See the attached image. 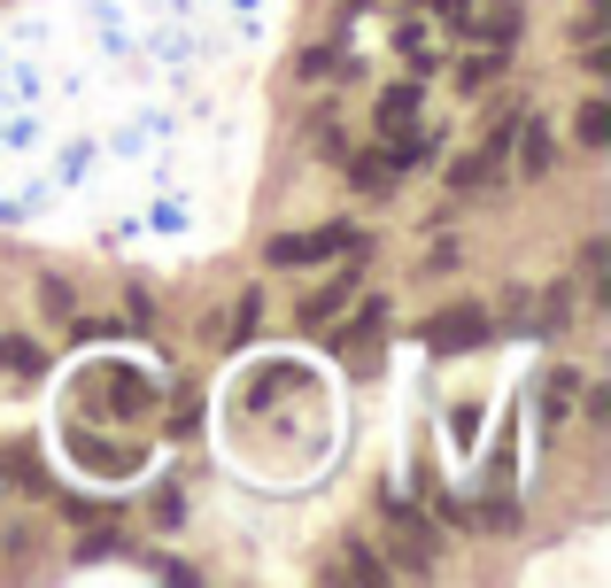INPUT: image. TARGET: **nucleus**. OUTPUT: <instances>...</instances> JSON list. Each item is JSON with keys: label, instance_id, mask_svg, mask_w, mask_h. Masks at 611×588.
Instances as JSON below:
<instances>
[{"label": "nucleus", "instance_id": "obj_7", "mask_svg": "<svg viewBox=\"0 0 611 588\" xmlns=\"http://www.w3.org/2000/svg\"><path fill=\"white\" fill-rule=\"evenodd\" d=\"M341 302H348V280H341V287H325V294H309V302H303V325H309V333H325V325L341 317Z\"/></svg>", "mask_w": 611, "mask_h": 588}, {"label": "nucleus", "instance_id": "obj_11", "mask_svg": "<svg viewBox=\"0 0 611 588\" xmlns=\"http://www.w3.org/2000/svg\"><path fill=\"white\" fill-rule=\"evenodd\" d=\"M581 140H589V147L611 140V101H589V109H581Z\"/></svg>", "mask_w": 611, "mask_h": 588}, {"label": "nucleus", "instance_id": "obj_8", "mask_svg": "<svg viewBox=\"0 0 611 588\" xmlns=\"http://www.w3.org/2000/svg\"><path fill=\"white\" fill-rule=\"evenodd\" d=\"M348 186L356 194H387V155H356L348 163Z\"/></svg>", "mask_w": 611, "mask_h": 588}, {"label": "nucleus", "instance_id": "obj_6", "mask_svg": "<svg viewBox=\"0 0 611 588\" xmlns=\"http://www.w3.org/2000/svg\"><path fill=\"white\" fill-rule=\"evenodd\" d=\"M411 117H418V86H395V94L380 101V133H387V140H403V133H411Z\"/></svg>", "mask_w": 611, "mask_h": 588}, {"label": "nucleus", "instance_id": "obj_3", "mask_svg": "<svg viewBox=\"0 0 611 588\" xmlns=\"http://www.w3.org/2000/svg\"><path fill=\"white\" fill-rule=\"evenodd\" d=\"M356 248V233L348 225H325V233H287V241H272V264H325V256H348Z\"/></svg>", "mask_w": 611, "mask_h": 588}, {"label": "nucleus", "instance_id": "obj_1", "mask_svg": "<svg viewBox=\"0 0 611 588\" xmlns=\"http://www.w3.org/2000/svg\"><path fill=\"white\" fill-rule=\"evenodd\" d=\"M387 550H395L411 574H426V566H434V550H442V535H434L403 496H387Z\"/></svg>", "mask_w": 611, "mask_h": 588}, {"label": "nucleus", "instance_id": "obj_9", "mask_svg": "<svg viewBox=\"0 0 611 588\" xmlns=\"http://www.w3.org/2000/svg\"><path fill=\"white\" fill-rule=\"evenodd\" d=\"M480 39H487V47H511V39H519V8H487V16H480Z\"/></svg>", "mask_w": 611, "mask_h": 588}, {"label": "nucleus", "instance_id": "obj_10", "mask_svg": "<svg viewBox=\"0 0 611 588\" xmlns=\"http://www.w3.org/2000/svg\"><path fill=\"white\" fill-rule=\"evenodd\" d=\"M542 325H550V333H565V325H573V287H550V294H542Z\"/></svg>", "mask_w": 611, "mask_h": 588}, {"label": "nucleus", "instance_id": "obj_5", "mask_svg": "<svg viewBox=\"0 0 611 588\" xmlns=\"http://www.w3.org/2000/svg\"><path fill=\"white\" fill-rule=\"evenodd\" d=\"M511 140H519V178H550L558 140H550V125H542V117H519V125H511Z\"/></svg>", "mask_w": 611, "mask_h": 588}, {"label": "nucleus", "instance_id": "obj_2", "mask_svg": "<svg viewBox=\"0 0 611 588\" xmlns=\"http://www.w3.org/2000/svg\"><path fill=\"white\" fill-rule=\"evenodd\" d=\"M472 341H487V310H480V302H450L442 317H426V349H434V356H457Z\"/></svg>", "mask_w": 611, "mask_h": 588}, {"label": "nucleus", "instance_id": "obj_13", "mask_svg": "<svg viewBox=\"0 0 611 588\" xmlns=\"http://www.w3.org/2000/svg\"><path fill=\"white\" fill-rule=\"evenodd\" d=\"M0 356H8L16 372H39V349H31V341H0Z\"/></svg>", "mask_w": 611, "mask_h": 588}, {"label": "nucleus", "instance_id": "obj_12", "mask_svg": "<svg viewBox=\"0 0 611 588\" xmlns=\"http://www.w3.org/2000/svg\"><path fill=\"white\" fill-rule=\"evenodd\" d=\"M495 70H503V47H487V55H480V62H464V86H487V78H495Z\"/></svg>", "mask_w": 611, "mask_h": 588}, {"label": "nucleus", "instance_id": "obj_4", "mask_svg": "<svg viewBox=\"0 0 611 588\" xmlns=\"http://www.w3.org/2000/svg\"><path fill=\"white\" fill-rule=\"evenodd\" d=\"M511 125H519V117H503V125H495V133H487V140H480V147L457 163V186H464V194L495 186V170H503V147H511Z\"/></svg>", "mask_w": 611, "mask_h": 588}]
</instances>
